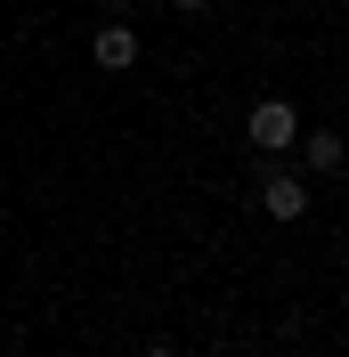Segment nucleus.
<instances>
[{"label": "nucleus", "mask_w": 349, "mask_h": 357, "mask_svg": "<svg viewBox=\"0 0 349 357\" xmlns=\"http://www.w3.org/2000/svg\"><path fill=\"white\" fill-rule=\"evenodd\" d=\"M292 146H301V162H309L317 178H325V171H341V162H349V138H341V130H309V138H292Z\"/></svg>", "instance_id": "nucleus-4"}, {"label": "nucleus", "mask_w": 349, "mask_h": 357, "mask_svg": "<svg viewBox=\"0 0 349 357\" xmlns=\"http://www.w3.org/2000/svg\"><path fill=\"white\" fill-rule=\"evenodd\" d=\"M244 138H252V146H260V155H284V146H292V138H301V114L284 106V98H260V106L244 114Z\"/></svg>", "instance_id": "nucleus-1"}, {"label": "nucleus", "mask_w": 349, "mask_h": 357, "mask_svg": "<svg viewBox=\"0 0 349 357\" xmlns=\"http://www.w3.org/2000/svg\"><path fill=\"white\" fill-rule=\"evenodd\" d=\"M89 57H98V66H106V73L138 66V33H131V24H122V17H106V24H98V41H89Z\"/></svg>", "instance_id": "nucleus-3"}, {"label": "nucleus", "mask_w": 349, "mask_h": 357, "mask_svg": "<svg viewBox=\"0 0 349 357\" xmlns=\"http://www.w3.org/2000/svg\"><path fill=\"white\" fill-rule=\"evenodd\" d=\"M106 8H114V17H122V8H131V0H106Z\"/></svg>", "instance_id": "nucleus-6"}, {"label": "nucleus", "mask_w": 349, "mask_h": 357, "mask_svg": "<svg viewBox=\"0 0 349 357\" xmlns=\"http://www.w3.org/2000/svg\"><path fill=\"white\" fill-rule=\"evenodd\" d=\"M138 357H179V349H171V341H147V349H138Z\"/></svg>", "instance_id": "nucleus-5"}, {"label": "nucleus", "mask_w": 349, "mask_h": 357, "mask_svg": "<svg viewBox=\"0 0 349 357\" xmlns=\"http://www.w3.org/2000/svg\"><path fill=\"white\" fill-rule=\"evenodd\" d=\"M260 211H268L276 227L309 220V178H292V171H268V178H260Z\"/></svg>", "instance_id": "nucleus-2"}, {"label": "nucleus", "mask_w": 349, "mask_h": 357, "mask_svg": "<svg viewBox=\"0 0 349 357\" xmlns=\"http://www.w3.org/2000/svg\"><path fill=\"white\" fill-rule=\"evenodd\" d=\"M179 8H211V0H179Z\"/></svg>", "instance_id": "nucleus-7"}]
</instances>
